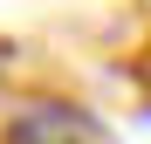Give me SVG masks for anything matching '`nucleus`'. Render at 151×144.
<instances>
[{
  "instance_id": "obj_1",
  "label": "nucleus",
  "mask_w": 151,
  "mask_h": 144,
  "mask_svg": "<svg viewBox=\"0 0 151 144\" xmlns=\"http://www.w3.org/2000/svg\"><path fill=\"white\" fill-rule=\"evenodd\" d=\"M0 144H96V124H89L76 103L35 96V103H21L7 124H0Z\"/></svg>"
}]
</instances>
